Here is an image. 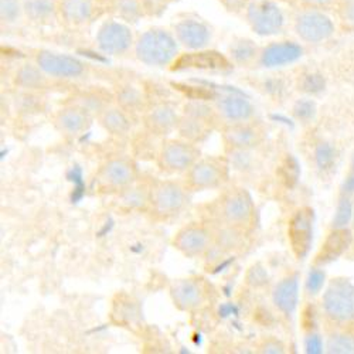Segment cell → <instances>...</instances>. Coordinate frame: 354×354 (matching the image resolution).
<instances>
[{
	"mask_svg": "<svg viewBox=\"0 0 354 354\" xmlns=\"http://www.w3.org/2000/svg\"><path fill=\"white\" fill-rule=\"evenodd\" d=\"M135 53L143 64L162 67L176 60L179 54V46L169 32L162 28H152L138 39Z\"/></svg>",
	"mask_w": 354,
	"mask_h": 354,
	"instance_id": "1",
	"label": "cell"
},
{
	"mask_svg": "<svg viewBox=\"0 0 354 354\" xmlns=\"http://www.w3.org/2000/svg\"><path fill=\"white\" fill-rule=\"evenodd\" d=\"M293 28L301 40L319 44L329 40L336 33V24L322 9L302 8L293 17Z\"/></svg>",
	"mask_w": 354,
	"mask_h": 354,
	"instance_id": "2",
	"label": "cell"
},
{
	"mask_svg": "<svg viewBox=\"0 0 354 354\" xmlns=\"http://www.w3.org/2000/svg\"><path fill=\"white\" fill-rule=\"evenodd\" d=\"M247 20L252 30L262 37L279 35L286 23L283 10L274 0H252L247 6Z\"/></svg>",
	"mask_w": 354,
	"mask_h": 354,
	"instance_id": "3",
	"label": "cell"
},
{
	"mask_svg": "<svg viewBox=\"0 0 354 354\" xmlns=\"http://www.w3.org/2000/svg\"><path fill=\"white\" fill-rule=\"evenodd\" d=\"M323 309L332 320H354V285L344 279H336L323 295Z\"/></svg>",
	"mask_w": 354,
	"mask_h": 354,
	"instance_id": "4",
	"label": "cell"
},
{
	"mask_svg": "<svg viewBox=\"0 0 354 354\" xmlns=\"http://www.w3.org/2000/svg\"><path fill=\"white\" fill-rule=\"evenodd\" d=\"M228 179V165L221 158L197 160L187 173V183L193 189H217Z\"/></svg>",
	"mask_w": 354,
	"mask_h": 354,
	"instance_id": "5",
	"label": "cell"
},
{
	"mask_svg": "<svg viewBox=\"0 0 354 354\" xmlns=\"http://www.w3.org/2000/svg\"><path fill=\"white\" fill-rule=\"evenodd\" d=\"M313 220L315 214L310 209H302L295 213L289 221L288 237L290 247L298 258L304 259L312 247L313 241Z\"/></svg>",
	"mask_w": 354,
	"mask_h": 354,
	"instance_id": "6",
	"label": "cell"
},
{
	"mask_svg": "<svg viewBox=\"0 0 354 354\" xmlns=\"http://www.w3.org/2000/svg\"><path fill=\"white\" fill-rule=\"evenodd\" d=\"M186 192L182 186L173 182L159 183L151 192V204L159 216H173L179 213L186 204Z\"/></svg>",
	"mask_w": 354,
	"mask_h": 354,
	"instance_id": "7",
	"label": "cell"
},
{
	"mask_svg": "<svg viewBox=\"0 0 354 354\" xmlns=\"http://www.w3.org/2000/svg\"><path fill=\"white\" fill-rule=\"evenodd\" d=\"M133 43L131 28L120 21H106L101 26L97 35L98 48L104 54H124Z\"/></svg>",
	"mask_w": 354,
	"mask_h": 354,
	"instance_id": "8",
	"label": "cell"
},
{
	"mask_svg": "<svg viewBox=\"0 0 354 354\" xmlns=\"http://www.w3.org/2000/svg\"><path fill=\"white\" fill-rule=\"evenodd\" d=\"M37 66L44 74L55 78H77L85 70L84 63H81L78 58L51 51L39 53Z\"/></svg>",
	"mask_w": 354,
	"mask_h": 354,
	"instance_id": "9",
	"label": "cell"
},
{
	"mask_svg": "<svg viewBox=\"0 0 354 354\" xmlns=\"http://www.w3.org/2000/svg\"><path fill=\"white\" fill-rule=\"evenodd\" d=\"M231 68L228 58L217 51H200L186 53L177 57L173 62V71L185 70H204V71H225Z\"/></svg>",
	"mask_w": 354,
	"mask_h": 354,
	"instance_id": "10",
	"label": "cell"
},
{
	"mask_svg": "<svg viewBox=\"0 0 354 354\" xmlns=\"http://www.w3.org/2000/svg\"><path fill=\"white\" fill-rule=\"evenodd\" d=\"M221 214L231 225L248 224L254 216V203L244 189L227 193L221 201Z\"/></svg>",
	"mask_w": 354,
	"mask_h": 354,
	"instance_id": "11",
	"label": "cell"
},
{
	"mask_svg": "<svg viewBox=\"0 0 354 354\" xmlns=\"http://www.w3.org/2000/svg\"><path fill=\"white\" fill-rule=\"evenodd\" d=\"M212 232L198 224H190L176 234L174 247L187 257H198L212 248Z\"/></svg>",
	"mask_w": 354,
	"mask_h": 354,
	"instance_id": "12",
	"label": "cell"
},
{
	"mask_svg": "<svg viewBox=\"0 0 354 354\" xmlns=\"http://www.w3.org/2000/svg\"><path fill=\"white\" fill-rule=\"evenodd\" d=\"M198 149L190 143L183 140H170L167 142L160 153L163 166L171 171L189 170L198 160Z\"/></svg>",
	"mask_w": 354,
	"mask_h": 354,
	"instance_id": "13",
	"label": "cell"
},
{
	"mask_svg": "<svg viewBox=\"0 0 354 354\" xmlns=\"http://www.w3.org/2000/svg\"><path fill=\"white\" fill-rule=\"evenodd\" d=\"M171 299L182 310H193L207 301V286L200 279H180L173 283Z\"/></svg>",
	"mask_w": 354,
	"mask_h": 354,
	"instance_id": "14",
	"label": "cell"
},
{
	"mask_svg": "<svg viewBox=\"0 0 354 354\" xmlns=\"http://www.w3.org/2000/svg\"><path fill=\"white\" fill-rule=\"evenodd\" d=\"M174 33L177 41L193 51L207 47L212 40V32L209 26L196 19L180 20L174 26Z\"/></svg>",
	"mask_w": 354,
	"mask_h": 354,
	"instance_id": "15",
	"label": "cell"
},
{
	"mask_svg": "<svg viewBox=\"0 0 354 354\" xmlns=\"http://www.w3.org/2000/svg\"><path fill=\"white\" fill-rule=\"evenodd\" d=\"M304 55V48L295 41H279L265 47L261 53L259 62L263 67L275 68L297 63Z\"/></svg>",
	"mask_w": 354,
	"mask_h": 354,
	"instance_id": "16",
	"label": "cell"
},
{
	"mask_svg": "<svg viewBox=\"0 0 354 354\" xmlns=\"http://www.w3.org/2000/svg\"><path fill=\"white\" fill-rule=\"evenodd\" d=\"M101 182L112 189H127L136 179V169L129 160H109L100 171Z\"/></svg>",
	"mask_w": 354,
	"mask_h": 354,
	"instance_id": "17",
	"label": "cell"
},
{
	"mask_svg": "<svg viewBox=\"0 0 354 354\" xmlns=\"http://www.w3.org/2000/svg\"><path fill=\"white\" fill-rule=\"evenodd\" d=\"M299 299V281L297 275L282 279L274 289L272 301L279 312L290 316L298 306Z\"/></svg>",
	"mask_w": 354,
	"mask_h": 354,
	"instance_id": "18",
	"label": "cell"
},
{
	"mask_svg": "<svg viewBox=\"0 0 354 354\" xmlns=\"http://www.w3.org/2000/svg\"><path fill=\"white\" fill-rule=\"evenodd\" d=\"M224 140L234 151H247L259 140V132L247 122L232 124L224 131Z\"/></svg>",
	"mask_w": 354,
	"mask_h": 354,
	"instance_id": "19",
	"label": "cell"
},
{
	"mask_svg": "<svg viewBox=\"0 0 354 354\" xmlns=\"http://www.w3.org/2000/svg\"><path fill=\"white\" fill-rule=\"evenodd\" d=\"M217 108L221 116L232 124L247 122L254 115V106L240 95H228L221 98Z\"/></svg>",
	"mask_w": 354,
	"mask_h": 354,
	"instance_id": "20",
	"label": "cell"
},
{
	"mask_svg": "<svg viewBox=\"0 0 354 354\" xmlns=\"http://www.w3.org/2000/svg\"><path fill=\"white\" fill-rule=\"evenodd\" d=\"M350 243H351L350 232L344 228H336V231L329 235V239L326 240V243H324L320 254L317 255V262L326 263L336 259L347 250Z\"/></svg>",
	"mask_w": 354,
	"mask_h": 354,
	"instance_id": "21",
	"label": "cell"
},
{
	"mask_svg": "<svg viewBox=\"0 0 354 354\" xmlns=\"http://www.w3.org/2000/svg\"><path fill=\"white\" fill-rule=\"evenodd\" d=\"M112 319L121 326H136L140 320V310L136 302H133L127 295H121L113 302Z\"/></svg>",
	"mask_w": 354,
	"mask_h": 354,
	"instance_id": "22",
	"label": "cell"
},
{
	"mask_svg": "<svg viewBox=\"0 0 354 354\" xmlns=\"http://www.w3.org/2000/svg\"><path fill=\"white\" fill-rule=\"evenodd\" d=\"M147 125L158 133H166L179 125V118H177L173 108L160 105L152 109L149 116H147Z\"/></svg>",
	"mask_w": 354,
	"mask_h": 354,
	"instance_id": "23",
	"label": "cell"
},
{
	"mask_svg": "<svg viewBox=\"0 0 354 354\" xmlns=\"http://www.w3.org/2000/svg\"><path fill=\"white\" fill-rule=\"evenodd\" d=\"M60 12L67 21L81 24L90 20L93 15V2L91 0H62Z\"/></svg>",
	"mask_w": 354,
	"mask_h": 354,
	"instance_id": "24",
	"label": "cell"
},
{
	"mask_svg": "<svg viewBox=\"0 0 354 354\" xmlns=\"http://www.w3.org/2000/svg\"><path fill=\"white\" fill-rule=\"evenodd\" d=\"M88 113L82 108H70L63 111L58 115V125H60L62 131L75 135L82 132L88 127Z\"/></svg>",
	"mask_w": 354,
	"mask_h": 354,
	"instance_id": "25",
	"label": "cell"
},
{
	"mask_svg": "<svg viewBox=\"0 0 354 354\" xmlns=\"http://www.w3.org/2000/svg\"><path fill=\"white\" fill-rule=\"evenodd\" d=\"M210 124L212 121H205V120H201V118H196L186 113L179 121L177 128H179L183 138L197 142L209 135Z\"/></svg>",
	"mask_w": 354,
	"mask_h": 354,
	"instance_id": "26",
	"label": "cell"
},
{
	"mask_svg": "<svg viewBox=\"0 0 354 354\" xmlns=\"http://www.w3.org/2000/svg\"><path fill=\"white\" fill-rule=\"evenodd\" d=\"M101 122L106 131L115 135H124L129 131V121L127 115L120 109H106L101 115Z\"/></svg>",
	"mask_w": 354,
	"mask_h": 354,
	"instance_id": "27",
	"label": "cell"
},
{
	"mask_svg": "<svg viewBox=\"0 0 354 354\" xmlns=\"http://www.w3.org/2000/svg\"><path fill=\"white\" fill-rule=\"evenodd\" d=\"M230 54H231V58L234 63L248 64L257 57L258 48L254 41L241 39V40H237L232 43V46L230 48Z\"/></svg>",
	"mask_w": 354,
	"mask_h": 354,
	"instance_id": "28",
	"label": "cell"
},
{
	"mask_svg": "<svg viewBox=\"0 0 354 354\" xmlns=\"http://www.w3.org/2000/svg\"><path fill=\"white\" fill-rule=\"evenodd\" d=\"M23 9L33 20H46L55 12V2L54 0H27Z\"/></svg>",
	"mask_w": 354,
	"mask_h": 354,
	"instance_id": "29",
	"label": "cell"
},
{
	"mask_svg": "<svg viewBox=\"0 0 354 354\" xmlns=\"http://www.w3.org/2000/svg\"><path fill=\"white\" fill-rule=\"evenodd\" d=\"M40 67L27 64L17 73V84L24 88H39L43 84V75Z\"/></svg>",
	"mask_w": 354,
	"mask_h": 354,
	"instance_id": "30",
	"label": "cell"
},
{
	"mask_svg": "<svg viewBox=\"0 0 354 354\" xmlns=\"http://www.w3.org/2000/svg\"><path fill=\"white\" fill-rule=\"evenodd\" d=\"M121 198H122V203L125 205H128V207L138 209V207L145 205V203L147 200H151V194H147V192H145V189L129 186V187L124 189Z\"/></svg>",
	"mask_w": 354,
	"mask_h": 354,
	"instance_id": "31",
	"label": "cell"
},
{
	"mask_svg": "<svg viewBox=\"0 0 354 354\" xmlns=\"http://www.w3.org/2000/svg\"><path fill=\"white\" fill-rule=\"evenodd\" d=\"M328 351L332 354H354V337L348 335H335L328 343Z\"/></svg>",
	"mask_w": 354,
	"mask_h": 354,
	"instance_id": "32",
	"label": "cell"
},
{
	"mask_svg": "<svg viewBox=\"0 0 354 354\" xmlns=\"http://www.w3.org/2000/svg\"><path fill=\"white\" fill-rule=\"evenodd\" d=\"M315 158H316V163L317 167L320 170H328L333 166L335 159H336V151L333 149V146H330L329 143H320L316 147L315 152Z\"/></svg>",
	"mask_w": 354,
	"mask_h": 354,
	"instance_id": "33",
	"label": "cell"
},
{
	"mask_svg": "<svg viewBox=\"0 0 354 354\" xmlns=\"http://www.w3.org/2000/svg\"><path fill=\"white\" fill-rule=\"evenodd\" d=\"M335 10L343 30L354 32V0L346 3H339Z\"/></svg>",
	"mask_w": 354,
	"mask_h": 354,
	"instance_id": "34",
	"label": "cell"
},
{
	"mask_svg": "<svg viewBox=\"0 0 354 354\" xmlns=\"http://www.w3.org/2000/svg\"><path fill=\"white\" fill-rule=\"evenodd\" d=\"M279 174L282 177V180L286 183V186H293L297 183L299 177V165L297 159L288 156L279 169Z\"/></svg>",
	"mask_w": 354,
	"mask_h": 354,
	"instance_id": "35",
	"label": "cell"
},
{
	"mask_svg": "<svg viewBox=\"0 0 354 354\" xmlns=\"http://www.w3.org/2000/svg\"><path fill=\"white\" fill-rule=\"evenodd\" d=\"M176 88L177 90H180L182 93H185L189 98H192L194 101H207V100H213L216 97V93L205 86H192V85L176 84Z\"/></svg>",
	"mask_w": 354,
	"mask_h": 354,
	"instance_id": "36",
	"label": "cell"
},
{
	"mask_svg": "<svg viewBox=\"0 0 354 354\" xmlns=\"http://www.w3.org/2000/svg\"><path fill=\"white\" fill-rule=\"evenodd\" d=\"M324 85H326V81H324L323 75L317 74V73H310V74H305L302 77L301 81V88L302 91L308 93V94H317L322 93L324 90Z\"/></svg>",
	"mask_w": 354,
	"mask_h": 354,
	"instance_id": "37",
	"label": "cell"
},
{
	"mask_svg": "<svg viewBox=\"0 0 354 354\" xmlns=\"http://www.w3.org/2000/svg\"><path fill=\"white\" fill-rule=\"evenodd\" d=\"M353 216V207L351 203L348 198H342L336 213H335V218H333V225L335 228H346V225L350 223Z\"/></svg>",
	"mask_w": 354,
	"mask_h": 354,
	"instance_id": "38",
	"label": "cell"
},
{
	"mask_svg": "<svg viewBox=\"0 0 354 354\" xmlns=\"http://www.w3.org/2000/svg\"><path fill=\"white\" fill-rule=\"evenodd\" d=\"M21 6L19 0H0V16L3 21L13 23L19 19L21 13Z\"/></svg>",
	"mask_w": 354,
	"mask_h": 354,
	"instance_id": "39",
	"label": "cell"
},
{
	"mask_svg": "<svg viewBox=\"0 0 354 354\" xmlns=\"http://www.w3.org/2000/svg\"><path fill=\"white\" fill-rule=\"evenodd\" d=\"M118 98H120V102L122 104L124 108H131V109L136 108L142 102L140 94L132 86L124 88V90L120 93V95H118Z\"/></svg>",
	"mask_w": 354,
	"mask_h": 354,
	"instance_id": "40",
	"label": "cell"
},
{
	"mask_svg": "<svg viewBox=\"0 0 354 354\" xmlns=\"http://www.w3.org/2000/svg\"><path fill=\"white\" fill-rule=\"evenodd\" d=\"M323 285H324V272L317 268L312 270L306 279V290L312 295H316L317 292H320Z\"/></svg>",
	"mask_w": 354,
	"mask_h": 354,
	"instance_id": "41",
	"label": "cell"
},
{
	"mask_svg": "<svg viewBox=\"0 0 354 354\" xmlns=\"http://www.w3.org/2000/svg\"><path fill=\"white\" fill-rule=\"evenodd\" d=\"M315 111H316L315 104L308 100H301L293 108L295 115H297V118H299V120H302V121L312 120V118L315 116Z\"/></svg>",
	"mask_w": 354,
	"mask_h": 354,
	"instance_id": "42",
	"label": "cell"
},
{
	"mask_svg": "<svg viewBox=\"0 0 354 354\" xmlns=\"http://www.w3.org/2000/svg\"><path fill=\"white\" fill-rule=\"evenodd\" d=\"M118 12L121 13V16L132 20H135L140 13L136 0H118Z\"/></svg>",
	"mask_w": 354,
	"mask_h": 354,
	"instance_id": "43",
	"label": "cell"
},
{
	"mask_svg": "<svg viewBox=\"0 0 354 354\" xmlns=\"http://www.w3.org/2000/svg\"><path fill=\"white\" fill-rule=\"evenodd\" d=\"M247 281L252 286H262L268 282V274L261 265H254L247 274Z\"/></svg>",
	"mask_w": 354,
	"mask_h": 354,
	"instance_id": "44",
	"label": "cell"
},
{
	"mask_svg": "<svg viewBox=\"0 0 354 354\" xmlns=\"http://www.w3.org/2000/svg\"><path fill=\"white\" fill-rule=\"evenodd\" d=\"M299 6L302 8H313V9H322L329 10L336 9L339 5V0H299Z\"/></svg>",
	"mask_w": 354,
	"mask_h": 354,
	"instance_id": "45",
	"label": "cell"
},
{
	"mask_svg": "<svg viewBox=\"0 0 354 354\" xmlns=\"http://www.w3.org/2000/svg\"><path fill=\"white\" fill-rule=\"evenodd\" d=\"M306 353L309 354H320L323 353V342L319 335H310L305 342Z\"/></svg>",
	"mask_w": 354,
	"mask_h": 354,
	"instance_id": "46",
	"label": "cell"
},
{
	"mask_svg": "<svg viewBox=\"0 0 354 354\" xmlns=\"http://www.w3.org/2000/svg\"><path fill=\"white\" fill-rule=\"evenodd\" d=\"M261 351L268 353V354H281L283 353V346L277 340H268L262 344Z\"/></svg>",
	"mask_w": 354,
	"mask_h": 354,
	"instance_id": "47",
	"label": "cell"
},
{
	"mask_svg": "<svg viewBox=\"0 0 354 354\" xmlns=\"http://www.w3.org/2000/svg\"><path fill=\"white\" fill-rule=\"evenodd\" d=\"M344 192L346 193H354V174L348 176L344 182Z\"/></svg>",
	"mask_w": 354,
	"mask_h": 354,
	"instance_id": "48",
	"label": "cell"
},
{
	"mask_svg": "<svg viewBox=\"0 0 354 354\" xmlns=\"http://www.w3.org/2000/svg\"><path fill=\"white\" fill-rule=\"evenodd\" d=\"M285 2H288V3L293 5V3H299V0H285Z\"/></svg>",
	"mask_w": 354,
	"mask_h": 354,
	"instance_id": "49",
	"label": "cell"
},
{
	"mask_svg": "<svg viewBox=\"0 0 354 354\" xmlns=\"http://www.w3.org/2000/svg\"><path fill=\"white\" fill-rule=\"evenodd\" d=\"M353 167H354V160H353Z\"/></svg>",
	"mask_w": 354,
	"mask_h": 354,
	"instance_id": "50",
	"label": "cell"
}]
</instances>
